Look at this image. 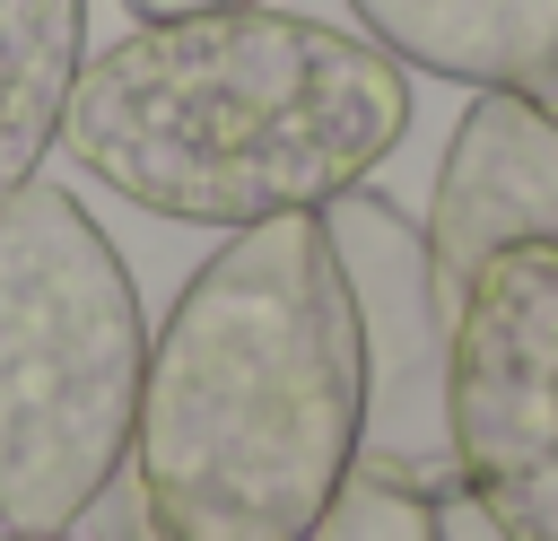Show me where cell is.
Here are the masks:
<instances>
[{
    "instance_id": "obj_1",
    "label": "cell",
    "mask_w": 558,
    "mask_h": 541,
    "mask_svg": "<svg viewBox=\"0 0 558 541\" xmlns=\"http://www.w3.org/2000/svg\"><path fill=\"white\" fill-rule=\"evenodd\" d=\"M357 436L366 340L323 209L235 227L148 332L131 419L140 541H314Z\"/></svg>"
},
{
    "instance_id": "obj_2",
    "label": "cell",
    "mask_w": 558,
    "mask_h": 541,
    "mask_svg": "<svg viewBox=\"0 0 558 541\" xmlns=\"http://www.w3.org/2000/svg\"><path fill=\"white\" fill-rule=\"evenodd\" d=\"M410 131V70L331 17H140L87 52L61 148L87 183L174 227H262L340 201Z\"/></svg>"
},
{
    "instance_id": "obj_3",
    "label": "cell",
    "mask_w": 558,
    "mask_h": 541,
    "mask_svg": "<svg viewBox=\"0 0 558 541\" xmlns=\"http://www.w3.org/2000/svg\"><path fill=\"white\" fill-rule=\"evenodd\" d=\"M148 375L140 288L70 183L0 209V524L70 532L131 462Z\"/></svg>"
},
{
    "instance_id": "obj_4",
    "label": "cell",
    "mask_w": 558,
    "mask_h": 541,
    "mask_svg": "<svg viewBox=\"0 0 558 541\" xmlns=\"http://www.w3.org/2000/svg\"><path fill=\"white\" fill-rule=\"evenodd\" d=\"M453 489L506 541H558V236L497 244L445 323Z\"/></svg>"
},
{
    "instance_id": "obj_5",
    "label": "cell",
    "mask_w": 558,
    "mask_h": 541,
    "mask_svg": "<svg viewBox=\"0 0 558 541\" xmlns=\"http://www.w3.org/2000/svg\"><path fill=\"white\" fill-rule=\"evenodd\" d=\"M323 236L340 253L357 340H366V436L357 462L453 489V445H445V297L427 270L418 218H401L375 183H349L323 201Z\"/></svg>"
},
{
    "instance_id": "obj_6",
    "label": "cell",
    "mask_w": 558,
    "mask_h": 541,
    "mask_svg": "<svg viewBox=\"0 0 558 541\" xmlns=\"http://www.w3.org/2000/svg\"><path fill=\"white\" fill-rule=\"evenodd\" d=\"M427 270L453 323L462 279L514 244V236H558V96L549 87H471L436 192H427Z\"/></svg>"
},
{
    "instance_id": "obj_7",
    "label": "cell",
    "mask_w": 558,
    "mask_h": 541,
    "mask_svg": "<svg viewBox=\"0 0 558 541\" xmlns=\"http://www.w3.org/2000/svg\"><path fill=\"white\" fill-rule=\"evenodd\" d=\"M401 70L453 87H558V0H349Z\"/></svg>"
},
{
    "instance_id": "obj_8",
    "label": "cell",
    "mask_w": 558,
    "mask_h": 541,
    "mask_svg": "<svg viewBox=\"0 0 558 541\" xmlns=\"http://www.w3.org/2000/svg\"><path fill=\"white\" fill-rule=\"evenodd\" d=\"M78 70H87V0H0V209L61 148Z\"/></svg>"
},
{
    "instance_id": "obj_9",
    "label": "cell",
    "mask_w": 558,
    "mask_h": 541,
    "mask_svg": "<svg viewBox=\"0 0 558 541\" xmlns=\"http://www.w3.org/2000/svg\"><path fill=\"white\" fill-rule=\"evenodd\" d=\"M436 506H445V489L357 462V471L340 480V497L323 506L314 541H436Z\"/></svg>"
},
{
    "instance_id": "obj_10",
    "label": "cell",
    "mask_w": 558,
    "mask_h": 541,
    "mask_svg": "<svg viewBox=\"0 0 558 541\" xmlns=\"http://www.w3.org/2000/svg\"><path fill=\"white\" fill-rule=\"evenodd\" d=\"M436 541H506V532H497L462 489H445V506H436Z\"/></svg>"
},
{
    "instance_id": "obj_11",
    "label": "cell",
    "mask_w": 558,
    "mask_h": 541,
    "mask_svg": "<svg viewBox=\"0 0 558 541\" xmlns=\"http://www.w3.org/2000/svg\"><path fill=\"white\" fill-rule=\"evenodd\" d=\"M122 9L140 26V17H209V9H253V0H122Z\"/></svg>"
},
{
    "instance_id": "obj_12",
    "label": "cell",
    "mask_w": 558,
    "mask_h": 541,
    "mask_svg": "<svg viewBox=\"0 0 558 541\" xmlns=\"http://www.w3.org/2000/svg\"><path fill=\"white\" fill-rule=\"evenodd\" d=\"M0 541H70V532H0Z\"/></svg>"
}]
</instances>
